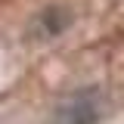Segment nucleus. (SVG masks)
Wrapping results in <instances>:
<instances>
[{
    "label": "nucleus",
    "mask_w": 124,
    "mask_h": 124,
    "mask_svg": "<svg viewBox=\"0 0 124 124\" xmlns=\"http://www.w3.org/2000/svg\"><path fill=\"white\" fill-rule=\"evenodd\" d=\"M99 121V108L90 96H75L68 102H62L53 112V121L50 124H96Z\"/></svg>",
    "instance_id": "nucleus-1"
}]
</instances>
